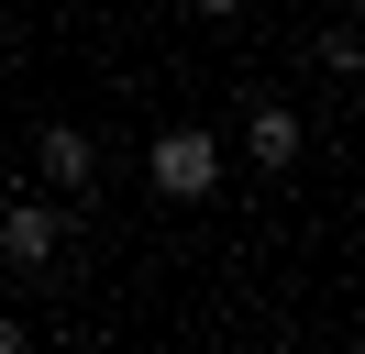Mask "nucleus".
Here are the masks:
<instances>
[{
  "label": "nucleus",
  "instance_id": "f257e3e1",
  "mask_svg": "<svg viewBox=\"0 0 365 354\" xmlns=\"http://www.w3.org/2000/svg\"><path fill=\"white\" fill-rule=\"evenodd\" d=\"M155 188L166 199H210V188H222V155H210V133H155Z\"/></svg>",
  "mask_w": 365,
  "mask_h": 354
},
{
  "label": "nucleus",
  "instance_id": "f03ea898",
  "mask_svg": "<svg viewBox=\"0 0 365 354\" xmlns=\"http://www.w3.org/2000/svg\"><path fill=\"white\" fill-rule=\"evenodd\" d=\"M0 255L23 266V277H34V266L56 255V211H45V199H23V211H0Z\"/></svg>",
  "mask_w": 365,
  "mask_h": 354
},
{
  "label": "nucleus",
  "instance_id": "7ed1b4c3",
  "mask_svg": "<svg viewBox=\"0 0 365 354\" xmlns=\"http://www.w3.org/2000/svg\"><path fill=\"white\" fill-rule=\"evenodd\" d=\"M244 144H255V166H288V155H299V111H255Z\"/></svg>",
  "mask_w": 365,
  "mask_h": 354
},
{
  "label": "nucleus",
  "instance_id": "20e7f679",
  "mask_svg": "<svg viewBox=\"0 0 365 354\" xmlns=\"http://www.w3.org/2000/svg\"><path fill=\"white\" fill-rule=\"evenodd\" d=\"M34 155H45V177H56V188H78V177H89V133H67V122H56Z\"/></svg>",
  "mask_w": 365,
  "mask_h": 354
},
{
  "label": "nucleus",
  "instance_id": "39448f33",
  "mask_svg": "<svg viewBox=\"0 0 365 354\" xmlns=\"http://www.w3.org/2000/svg\"><path fill=\"white\" fill-rule=\"evenodd\" d=\"M200 11H244V0H200Z\"/></svg>",
  "mask_w": 365,
  "mask_h": 354
}]
</instances>
